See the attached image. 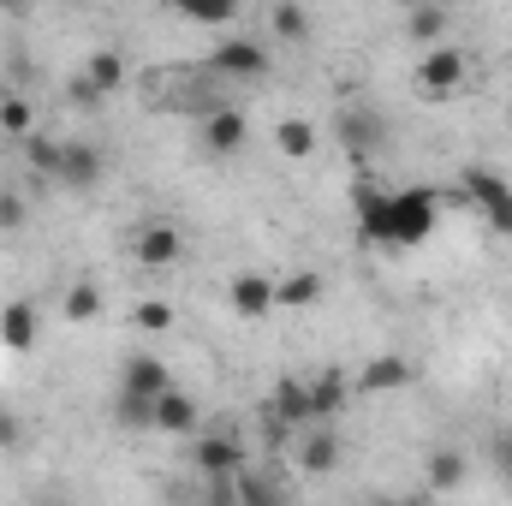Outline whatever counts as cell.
Here are the masks:
<instances>
[{
	"label": "cell",
	"instance_id": "obj_1",
	"mask_svg": "<svg viewBox=\"0 0 512 506\" xmlns=\"http://www.w3.org/2000/svg\"><path fill=\"white\" fill-rule=\"evenodd\" d=\"M352 221H358V239L364 245H382V251H411L435 233L441 221V197L423 191V185H405V191H382L370 173H358L352 185Z\"/></svg>",
	"mask_w": 512,
	"mask_h": 506
},
{
	"label": "cell",
	"instance_id": "obj_2",
	"mask_svg": "<svg viewBox=\"0 0 512 506\" xmlns=\"http://www.w3.org/2000/svg\"><path fill=\"white\" fill-rule=\"evenodd\" d=\"M459 185H465V203L495 227V233H507L512 239V185L495 173V167H483V161H471V167H459Z\"/></svg>",
	"mask_w": 512,
	"mask_h": 506
},
{
	"label": "cell",
	"instance_id": "obj_3",
	"mask_svg": "<svg viewBox=\"0 0 512 506\" xmlns=\"http://www.w3.org/2000/svg\"><path fill=\"white\" fill-rule=\"evenodd\" d=\"M102 173H108V161H102V149H96L90 137H66V143H60V155H54V185L90 191Z\"/></svg>",
	"mask_w": 512,
	"mask_h": 506
},
{
	"label": "cell",
	"instance_id": "obj_4",
	"mask_svg": "<svg viewBox=\"0 0 512 506\" xmlns=\"http://www.w3.org/2000/svg\"><path fill=\"white\" fill-rule=\"evenodd\" d=\"M209 72H215V78H245V84H256V78H268V48H256L245 36H227V42L209 54Z\"/></svg>",
	"mask_w": 512,
	"mask_h": 506
},
{
	"label": "cell",
	"instance_id": "obj_5",
	"mask_svg": "<svg viewBox=\"0 0 512 506\" xmlns=\"http://www.w3.org/2000/svg\"><path fill=\"white\" fill-rule=\"evenodd\" d=\"M459 84H465V54H459V48H447V42H441V48H429V54H423V66H417V90L435 102V96H453Z\"/></svg>",
	"mask_w": 512,
	"mask_h": 506
},
{
	"label": "cell",
	"instance_id": "obj_6",
	"mask_svg": "<svg viewBox=\"0 0 512 506\" xmlns=\"http://www.w3.org/2000/svg\"><path fill=\"white\" fill-rule=\"evenodd\" d=\"M298 465H304L310 477H328V471L340 465V435H334L328 423H304V429H298Z\"/></svg>",
	"mask_w": 512,
	"mask_h": 506
},
{
	"label": "cell",
	"instance_id": "obj_7",
	"mask_svg": "<svg viewBox=\"0 0 512 506\" xmlns=\"http://www.w3.org/2000/svg\"><path fill=\"white\" fill-rule=\"evenodd\" d=\"M411 381H417V364L399 358V352H382V358H370V364L358 370V393H399V387H411Z\"/></svg>",
	"mask_w": 512,
	"mask_h": 506
},
{
	"label": "cell",
	"instance_id": "obj_8",
	"mask_svg": "<svg viewBox=\"0 0 512 506\" xmlns=\"http://www.w3.org/2000/svg\"><path fill=\"white\" fill-rule=\"evenodd\" d=\"M179 233L167 227V221H149V227H137V268H149V274H161V268H173L179 262Z\"/></svg>",
	"mask_w": 512,
	"mask_h": 506
},
{
	"label": "cell",
	"instance_id": "obj_9",
	"mask_svg": "<svg viewBox=\"0 0 512 506\" xmlns=\"http://www.w3.org/2000/svg\"><path fill=\"white\" fill-rule=\"evenodd\" d=\"M197 471L215 477V483H221V477H239V471H245V447H239L233 435H203V441H197Z\"/></svg>",
	"mask_w": 512,
	"mask_h": 506
},
{
	"label": "cell",
	"instance_id": "obj_10",
	"mask_svg": "<svg viewBox=\"0 0 512 506\" xmlns=\"http://www.w3.org/2000/svg\"><path fill=\"white\" fill-rule=\"evenodd\" d=\"M227 298H233V316H245V322L274 316V280H268V274H239V280L227 286Z\"/></svg>",
	"mask_w": 512,
	"mask_h": 506
},
{
	"label": "cell",
	"instance_id": "obj_11",
	"mask_svg": "<svg viewBox=\"0 0 512 506\" xmlns=\"http://www.w3.org/2000/svg\"><path fill=\"white\" fill-rule=\"evenodd\" d=\"M155 429H167V435H191V429H197V399L179 393V387H161V393H155Z\"/></svg>",
	"mask_w": 512,
	"mask_h": 506
},
{
	"label": "cell",
	"instance_id": "obj_12",
	"mask_svg": "<svg viewBox=\"0 0 512 506\" xmlns=\"http://www.w3.org/2000/svg\"><path fill=\"white\" fill-rule=\"evenodd\" d=\"M203 143H209V155H233L245 143V114L239 108H209L203 114Z\"/></svg>",
	"mask_w": 512,
	"mask_h": 506
},
{
	"label": "cell",
	"instance_id": "obj_13",
	"mask_svg": "<svg viewBox=\"0 0 512 506\" xmlns=\"http://www.w3.org/2000/svg\"><path fill=\"white\" fill-rule=\"evenodd\" d=\"M268 411H274V417H286L292 429H304V423H310V381H304V376H286L280 387H274Z\"/></svg>",
	"mask_w": 512,
	"mask_h": 506
},
{
	"label": "cell",
	"instance_id": "obj_14",
	"mask_svg": "<svg viewBox=\"0 0 512 506\" xmlns=\"http://www.w3.org/2000/svg\"><path fill=\"white\" fill-rule=\"evenodd\" d=\"M316 298H322V274H310V268L274 280V310H310Z\"/></svg>",
	"mask_w": 512,
	"mask_h": 506
},
{
	"label": "cell",
	"instance_id": "obj_15",
	"mask_svg": "<svg viewBox=\"0 0 512 506\" xmlns=\"http://www.w3.org/2000/svg\"><path fill=\"white\" fill-rule=\"evenodd\" d=\"M120 387H131V393H161V387H173V376H167V364L161 358H149V352H137V358H126V376H120Z\"/></svg>",
	"mask_w": 512,
	"mask_h": 506
},
{
	"label": "cell",
	"instance_id": "obj_16",
	"mask_svg": "<svg viewBox=\"0 0 512 506\" xmlns=\"http://www.w3.org/2000/svg\"><path fill=\"white\" fill-rule=\"evenodd\" d=\"M0 346H12V352H30L36 346V310L30 304H6L0 310Z\"/></svg>",
	"mask_w": 512,
	"mask_h": 506
},
{
	"label": "cell",
	"instance_id": "obj_17",
	"mask_svg": "<svg viewBox=\"0 0 512 506\" xmlns=\"http://www.w3.org/2000/svg\"><path fill=\"white\" fill-rule=\"evenodd\" d=\"M179 18H191V24H209V30H221V24H233L239 18V6L245 0H167Z\"/></svg>",
	"mask_w": 512,
	"mask_h": 506
},
{
	"label": "cell",
	"instance_id": "obj_18",
	"mask_svg": "<svg viewBox=\"0 0 512 506\" xmlns=\"http://www.w3.org/2000/svg\"><path fill=\"white\" fill-rule=\"evenodd\" d=\"M334 411H346V376H316L310 381V423H328Z\"/></svg>",
	"mask_w": 512,
	"mask_h": 506
},
{
	"label": "cell",
	"instance_id": "obj_19",
	"mask_svg": "<svg viewBox=\"0 0 512 506\" xmlns=\"http://www.w3.org/2000/svg\"><path fill=\"white\" fill-rule=\"evenodd\" d=\"M340 137H346L352 161H358V167H370V149L382 143V126H376L370 114H346V120H340Z\"/></svg>",
	"mask_w": 512,
	"mask_h": 506
},
{
	"label": "cell",
	"instance_id": "obj_20",
	"mask_svg": "<svg viewBox=\"0 0 512 506\" xmlns=\"http://www.w3.org/2000/svg\"><path fill=\"white\" fill-rule=\"evenodd\" d=\"M114 423H120V429H155V399L120 387V393H114Z\"/></svg>",
	"mask_w": 512,
	"mask_h": 506
},
{
	"label": "cell",
	"instance_id": "obj_21",
	"mask_svg": "<svg viewBox=\"0 0 512 506\" xmlns=\"http://www.w3.org/2000/svg\"><path fill=\"white\" fill-rule=\"evenodd\" d=\"M84 78L102 90V96H114L120 84H126V54H114V48H102V54H90V66H84Z\"/></svg>",
	"mask_w": 512,
	"mask_h": 506
},
{
	"label": "cell",
	"instance_id": "obj_22",
	"mask_svg": "<svg viewBox=\"0 0 512 506\" xmlns=\"http://www.w3.org/2000/svg\"><path fill=\"white\" fill-rule=\"evenodd\" d=\"M405 36L435 48V42L447 36V12H441V6H429V0H417V12H411V30H405Z\"/></svg>",
	"mask_w": 512,
	"mask_h": 506
},
{
	"label": "cell",
	"instance_id": "obj_23",
	"mask_svg": "<svg viewBox=\"0 0 512 506\" xmlns=\"http://www.w3.org/2000/svg\"><path fill=\"white\" fill-rule=\"evenodd\" d=\"M274 143H280V155L304 161V155L316 149V126H304V120H280V126H274Z\"/></svg>",
	"mask_w": 512,
	"mask_h": 506
},
{
	"label": "cell",
	"instance_id": "obj_24",
	"mask_svg": "<svg viewBox=\"0 0 512 506\" xmlns=\"http://www.w3.org/2000/svg\"><path fill=\"white\" fill-rule=\"evenodd\" d=\"M274 30H280V42H304V36H310V12L292 6V0H280V6H274Z\"/></svg>",
	"mask_w": 512,
	"mask_h": 506
},
{
	"label": "cell",
	"instance_id": "obj_25",
	"mask_svg": "<svg viewBox=\"0 0 512 506\" xmlns=\"http://www.w3.org/2000/svg\"><path fill=\"white\" fill-rule=\"evenodd\" d=\"M465 483V453H435L429 459V489H459Z\"/></svg>",
	"mask_w": 512,
	"mask_h": 506
},
{
	"label": "cell",
	"instance_id": "obj_26",
	"mask_svg": "<svg viewBox=\"0 0 512 506\" xmlns=\"http://www.w3.org/2000/svg\"><path fill=\"white\" fill-rule=\"evenodd\" d=\"M0 131H12V137H30V131H36V108H30L24 96H6V102H0Z\"/></svg>",
	"mask_w": 512,
	"mask_h": 506
},
{
	"label": "cell",
	"instance_id": "obj_27",
	"mask_svg": "<svg viewBox=\"0 0 512 506\" xmlns=\"http://www.w3.org/2000/svg\"><path fill=\"white\" fill-rule=\"evenodd\" d=\"M102 316V292L96 286H72L66 292V322H96Z\"/></svg>",
	"mask_w": 512,
	"mask_h": 506
},
{
	"label": "cell",
	"instance_id": "obj_28",
	"mask_svg": "<svg viewBox=\"0 0 512 506\" xmlns=\"http://www.w3.org/2000/svg\"><path fill=\"white\" fill-rule=\"evenodd\" d=\"M131 316H137L143 334H167V328H173V304H167V298H143Z\"/></svg>",
	"mask_w": 512,
	"mask_h": 506
},
{
	"label": "cell",
	"instance_id": "obj_29",
	"mask_svg": "<svg viewBox=\"0 0 512 506\" xmlns=\"http://www.w3.org/2000/svg\"><path fill=\"white\" fill-rule=\"evenodd\" d=\"M24 149H30V167L54 179V155H60V143H48V137H36V131H30V137H24Z\"/></svg>",
	"mask_w": 512,
	"mask_h": 506
},
{
	"label": "cell",
	"instance_id": "obj_30",
	"mask_svg": "<svg viewBox=\"0 0 512 506\" xmlns=\"http://www.w3.org/2000/svg\"><path fill=\"white\" fill-rule=\"evenodd\" d=\"M24 215H30V209H24V197H18V191H0V233H18V227H24Z\"/></svg>",
	"mask_w": 512,
	"mask_h": 506
},
{
	"label": "cell",
	"instance_id": "obj_31",
	"mask_svg": "<svg viewBox=\"0 0 512 506\" xmlns=\"http://www.w3.org/2000/svg\"><path fill=\"white\" fill-rule=\"evenodd\" d=\"M239 495H245V501H280V489H274L268 477H239Z\"/></svg>",
	"mask_w": 512,
	"mask_h": 506
},
{
	"label": "cell",
	"instance_id": "obj_32",
	"mask_svg": "<svg viewBox=\"0 0 512 506\" xmlns=\"http://www.w3.org/2000/svg\"><path fill=\"white\" fill-rule=\"evenodd\" d=\"M489 453H495V465H501V477L512 483V429H501V435L489 441Z\"/></svg>",
	"mask_w": 512,
	"mask_h": 506
},
{
	"label": "cell",
	"instance_id": "obj_33",
	"mask_svg": "<svg viewBox=\"0 0 512 506\" xmlns=\"http://www.w3.org/2000/svg\"><path fill=\"white\" fill-rule=\"evenodd\" d=\"M0 447H18V423H12L6 411H0Z\"/></svg>",
	"mask_w": 512,
	"mask_h": 506
},
{
	"label": "cell",
	"instance_id": "obj_34",
	"mask_svg": "<svg viewBox=\"0 0 512 506\" xmlns=\"http://www.w3.org/2000/svg\"><path fill=\"white\" fill-rule=\"evenodd\" d=\"M399 6H417V0H399Z\"/></svg>",
	"mask_w": 512,
	"mask_h": 506
},
{
	"label": "cell",
	"instance_id": "obj_35",
	"mask_svg": "<svg viewBox=\"0 0 512 506\" xmlns=\"http://www.w3.org/2000/svg\"><path fill=\"white\" fill-rule=\"evenodd\" d=\"M0 6H12V0H0Z\"/></svg>",
	"mask_w": 512,
	"mask_h": 506
}]
</instances>
